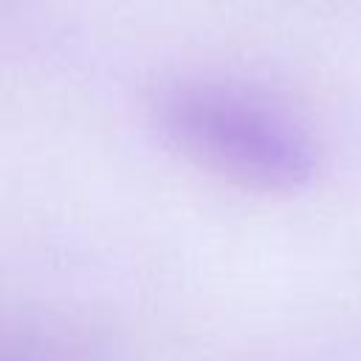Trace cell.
<instances>
[{"instance_id": "6da1fadb", "label": "cell", "mask_w": 361, "mask_h": 361, "mask_svg": "<svg viewBox=\"0 0 361 361\" xmlns=\"http://www.w3.org/2000/svg\"><path fill=\"white\" fill-rule=\"evenodd\" d=\"M161 138L200 169L254 192H296L316 172L307 133L271 104L209 82H178L152 102Z\"/></svg>"}]
</instances>
